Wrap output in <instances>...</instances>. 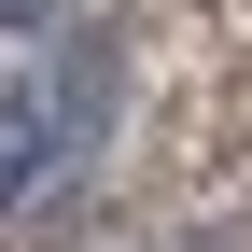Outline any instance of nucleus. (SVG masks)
<instances>
[{
	"label": "nucleus",
	"instance_id": "nucleus-1",
	"mask_svg": "<svg viewBox=\"0 0 252 252\" xmlns=\"http://www.w3.org/2000/svg\"><path fill=\"white\" fill-rule=\"evenodd\" d=\"M42 154H56V112H42V84H14V70H0V210L42 182Z\"/></svg>",
	"mask_w": 252,
	"mask_h": 252
},
{
	"label": "nucleus",
	"instance_id": "nucleus-2",
	"mask_svg": "<svg viewBox=\"0 0 252 252\" xmlns=\"http://www.w3.org/2000/svg\"><path fill=\"white\" fill-rule=\"evenodd\" d=\"M56 14H70V0H0V28H56Z\"/></svg>",
	"mask_w": 252,
	"mask_h": 252
}]
</instances>
